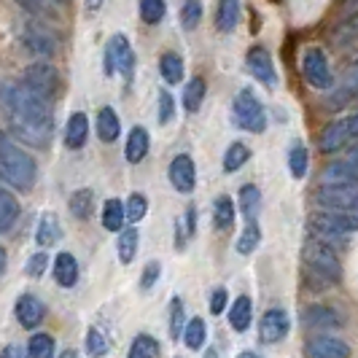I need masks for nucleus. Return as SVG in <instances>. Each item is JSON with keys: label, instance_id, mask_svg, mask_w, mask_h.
<instances>
[{"label": "nucleus", "instance_id": "nucleus-57", "mask_svg": "<svg viewBox=\"0 0 358 358\" xmlns=\"http://www.w3.org/2000/svg\"><path fill=\"white\" fill-rule=\"evenodd\" d=\"M84 3H87V8H90V11H97V8L103 6V0H84Z\"/></svg>", "mask_w": 358, "mask_h": 358}, {"label": "nucleus", "instance_id": "nucleus-5", "mask_svg": "<svg viewBox=\"0 0 358 358\" xmlns=\"http://www.w3.org/2000/svg\"><path fill=\"white\" fill-rule=\"evenodd\" d=\"M22 87H27L30 92H36L43 100H54L59 94V73L54 65H49L46 59H38L33 65H27L22 73Z\"/></svg>", "mask_w": 358, "mask_h": 358}, {"label": "nucleus", "instance_id": "nucleus-34", "mask_svg": "<svg viewBox=\"0 0 358 358\" xmlns=\"http://www.w3.org/2000/svg\"><path fill=\"white\" fill-rule=\"evenodd\" d=\"M213 224H215V229H221V232L232 229V224H234V202L227 197V194H224V197H218L213 202Z\"/></svg>", "mask_w": 358, "mask_h": 358}, {"label": "nucleus", "instance_id": "nucleus-32", "mask_svg": "<svg viewBox=\"0 0 358 358\" xmlns=\"http://www.w3.org/2000/svg\"><path fill=\"white\" fill-rule=\"evenodd\" d=\"M240 210L245 215V221H253L259 215V210H262V192H259V186L248 183V186L240 189Z\"/></svg>", "mask_w": 358, "mask_h": 358}, {"label": "nucleus", "instance_id": "nucleus-4", "mask_svg": "<svg viewBox=\"0 0 358 358\" xmlns=\"http://www.w3.org/2000/svg\"><path fill=\"white\" fill-rule=\"evenodd\" d=\"M310 229L323 240H342L345 234L358 232V215L350 210H318L310 215Z\"/></svg>", "mask_w": 358, "mask_h": 358}, {"label": "nucleus", "instance_id": "nucleus-48", "mask_svg": "<svg viewBox=\"0 0 358 358\" xmlns=\"http://www.w3.org/2000/svg\"><path fill=\"white\" fill-rule=\"evenodd\" d=\"M176 119V100L167 90L159 92V124H170Z\"/></svg>", "mask_w": 358, "mask_h": 358}, {"label": "nucleus", "instance_id": "nucleus-50", "mask_svg": "<svg viewBox=\"0 0 358 358\" xmlns=\"http://www.w3.org/2000/svg\"><path fill=\"white\" fill-rule=\"evenodd\" d=\"M46 267H49V256H46V251H38L36 256H30V262H27V275H30V278H41V275L46 272Z\"/></svg>", "mask_w": 358, "mask_h": 358}, {"label": "nucleus", "instance_id": "nucleus-42", "mask_svg": "<svg viewBox=\"0 0 358 358\" xmlns=\"http://www.w3.org/2000/svg\"><path fill=\"white\" fill-rule=\"evenodd\" d=\"M159 356V342L148 334H138L129 345V358H157Z\"/></svg>", "mask_w": 358, "mask_h": 358}, {"label": "nucleus", "instance_id": "nucleus-51", "mask_svg": "<svg viewBox=\"0 0 358 358\" xmlns=\"http://www.w3.org/2000/svg\"><path fill=\"white\" fill-rule=\"evenodd\" d=\"M227 302H229L227 288H215L213 296H210V313H213V315H221V313L227 310Z\"/></svg>", "mask_w": 358, "mask_h": 358}, {"label": "nucleus", "instance_id": "nucleus-54", "mask_svg": "<svg viewBox=\"0 0 358 358\" xmlns=\"http://www.w3.org/2000/svg\"><path fill=\"white\" fill-rule=\"evenodd\" d=\"M194 229H197V210L189 208L186 210V234H194Z\"/></svg>", "mask_w": 358, "mask_h": 358}, {"label": "nucleus", "instance_id": "nucleus-56", "mask_svg": "<svg viewBox=\"0 0 358 358\" xmlns=\"http://www.w3.org/2000/svg\"><path fill=\"white\" fill-rule=\"evenodd\" d=\"M345 159L350 162V164H353V167H358V143L353 145V148H350V154H348V157H345Z\"/></svg>", "mask_w": 358, "mask_h": 358}, {"label": "nucleus", "instance_id": "nucleus-39", "mask_svg": "<svg viewBox=\"0 0 358 358\" xmlns=\"http://www.w3.org/2000/svg\"><path fill=\"white\" fill-rule=\"evenodd\" d=\"M307 164H310V154H307V148L302 143H294L291 145V151H288V170H291V176L299 180L307 176Z\"/></svg>", "mask_w": 358, "mask_h": 358}, {"label": "nucleus", "instance_id": "nucleus-20", "mask_svg": "<svg viewBox=\"0 0 358 358\" xmlns=\"http://www.w3.org/2000/svg\"><path fill=\"white\" fill-rule=\"evenodd\" d=\"M151 148V138H148V129L145 127H132L129 135H127V145H124V157L129 164H141L145 159Z\"/></svg>", "mask_w": 358, "mask_h": 358}, {"label": "nucleus", "instance_id": "nucleus-40", "mask_svg": "<svg viewBox=\"0 0 358 358\" xmlns=\"http://www.w3.org/2000/svg\"><path fill=\"white\" fill-rule=\"evenodd\" d=\"M205 337H208V329H205L202 318H192V321L183 326V342H186V348L199 350L205 345Z\"/></svg>", "mask_w": 358, "mask_h": 358}, {"label": "nucleus", "instance_id": "nucleus-36", "mask_svg": "<svg viewBox=\"0 0 358 358\" xmlns=\"http://www.w3.org/2000/svg\"><path fill=\"white\" fill-rule=\"evenodd\" d=\"M248 159H251V148L245 143H232L224 154V173H237Z\"/></svg>", "mask_w": 358, "mask_h": 358}, {"label": "nucleus", "instance_id": "nucleus-6", "mask_svg": "<svg viewBox=\"0 0 358 358\" xmlns=\"http://www.w3.org/2000/svg\"><path fill=\"white\" fill-rule=\"evenodd\" d=\"M106 76H116L122 73L127 81H132V73H135V49L129 43V38L116 33L110 36L106 46Z\"/></svg>", "mask_w": 358, "mask_h": 358}, {"label": "nucleus", "instance_id": "nucleus-30", "mask_svg": "<svg viewBox=\"0 0 358 358\" xmlns=\"http://www.w3.org/2000/svg\"><path fill=\"white\" fill-rule=\"evenodd\" d=\"M19 218V202L8 189H0V232H8Z\"/></svg>", "mask_w": 358, "mask_h": 358}, {"label": "nucleus", "instance_id": "nucleus-41", "mask_svg": "<svg viewBox=\"0 0 358 358\" xmlns=\"http://www.w3.org/2000/svg\"><path fill=\"white\" fill-rule=\"evenodd\" d=\"M202 14H205L202 0H183V6H180V24H183V30H197L199 22H202Z\"/></svg>", "mask_w": 358, "mask_h": 358}, {"label": "nucleus", "instance_id": "nucleus-44", "mask_svg": "<svg viewBox=\"0 0 358 358\" xmlns=\"http://www.w3.org/2000/svg\"><path fill=\"white\" fill-rule=\"evenodd\" d=\"M145 213H148V199H145V194H141V192L129 194V199L124 202L127 221H129V224H138V221H143Z\"/></svg>", "mask_w": 358, "mask_h": 358}, {"label": "nucleus", "instance_id": "nucleus-25", "mask_svg": "<svg viewBox=\"0 0 358 358\" xmlns=\"http://www.w3.org/2000/svg\"><path fill=\"white\" fill-rule=\"evenodd\" d=\"M97 135L103 143H113L119 135H122V122H119V113L110 106L100 108L97 113Z\"/></svg>", "mask_w": 358, "mask_h": 358}, {"label": "nucleus", "instance_id": "nucleus-38", "mask_svg": "<svg viewBox=\"0 0 358 358\" xmlns=\"http://www.w3.org/2000/svg\"><path fill=\"white\" fill-rule=\"evenodd\" d=\"M138 243H141V234L135 227H129L124 232L119 234V259H122V264H129L132 259H135V253H138Z\"/></svg>", "mask_w": 358, "mask_h": 358}, {"label": "nucleus", "instance_id": "nucleus-47", "mask_svg": "<svg viewBox=\"0 0 358 358\" xmlns=\"http://www.w3.org/2000/svg\"><path fill=\"white\" fill-rule=\"evenodd\" d=\"M183 302H180L178 296L170 302V337L173 340H178L180 334H183Z\"/></svg>", "mask_w": 358, "mask_h": 358}, {"label": "nucleus", "instance_id": "nucleus-10", "mask_svg": "<svg viewBox=\"0 0 358 358\" xmlns=\"http://www.w3.org/2000/svg\"><path fill=\"white\" fill-rule=\"evenodd\" d=\"M315 202L321 208L331 210H350L358 213V183H345V186H321L315 192Z\"/></svg>", "mask_w": 358, "mask_h": 358}, {"label": "nucleus", "instance_id": "nucleus-33", "mask_svg": "<svg viewBox=\"0 0 358 358\" xmlns=\"http://www.w3.org/2000/svg\"><path fill=\"white\" fill-rule=\"evenodd\" d=\"M124 202L122 199H108L103 205V227L108 232H119L124 227Z\"/></svg>", "mask_w": 358, "mask_h": 358}, {"label": "nucleus", "instance_id": "nucleus-12", "mask_svg": "<svg viewBox=\"0 0 358 358\" xmlns=\"http://www.w3.org/2000/svg\"><path fill=\"white\" fill-rule=\"evenodd\" d=\"M22 38H24V43H27V49L36 52L38 57H43V59L57 52V36H54L41 19H30V22L24 24Z\"/></svg>", "mask_w": 358, "mask_h": 358}, {"label": "nucleus", "instance_id": "nucleus-16", "mask_svg": "<svg viewBox=\"0 0 358 358\" xmlns=\"http://www.w3.org/2000/svg\"><path fill=\"white\" fill-rule=\"evenodd\" d=\"M350 132H348V124H345V119H337V122H331V124L323 127L321 138H318V148H321L323 154H337L342 151L345 145H350Z\"/></svg>", "mask_w": 358, "mask_h": 358}, {"label": "nucleus", "instance_id": "nucleus-52", "mask_svg": "<svg viewBox=\"0 0 358 358\" xmlns=\"http://www.w3.org/2000/svg\"><path fill=\"white\" fill-rule=\"evenodd\" d=\"M0 358H27V350H22L19 345H6L0 350Z\"/></svg>", "mask_w": 358, "mask_h": 358}, {"label": "nucleus", "instance_id": "nucleus-60", "mask_svg": "<svg viewBox=\"0 0 358 358\" xmlns=\"http://www.w3.org/2000/svg\"><path fill=\"white\" fill-rule=\"evenodd\" d=\"M237 358H259L256 353H243V356H237Z\"/></svg>", "mask_w": 358, "mask_h": 358}, {"label": "nucleus", "instance_id": "nucleus-21", "mask_svg": "<svg viewBox=\"0 0 358 358\" xmlns=\"http://www.w3.org/2000/svg\"><path fill=\"white\" fill-rule=\"evenodd\" d=\"M62 240V227H59V218L57 213H43L38 218V229H36V243L46 251V248H52Z\"/></svg>", "mask_w": 358, "mask_h": 358}, {"label": "nucleus", "instance_id": "nucleus-9", "mask_svg": "<svg viewBox=\"0 0 358 358\" xmlns=\"http://www.w3.org/2000/svg\"><path fill=\"white\" fill-rule=\"evenodd\" d=\"M245 68H248V73H251L259 84H264L269 90L278 87V68H275V59H272L267 46L253 43L251 49H248V54H245Z\"/></svg>", "mask_w": 358, "mask_h": 358}, {"label": "nucleus", "instance_id": "nucleus-8", "mask_svg": "<svg viewBox=\"0 0 358 358\" xmlns=\"http://www.w3.org/2000/svg\"><path fill=\"white\" fill-rule=\"evenodd\" d=\"M305 262H307V267L313 269V272H318V275H321V278H326V280H340V278H342V267H340L337 253L331 251L329 245L318 243V240L307 243Z\"/></svg>", "mask_w": 358, "mask_h": 358}, {"label": "nucleus", "instance_id": "nucleus-28", "mask_svg": "<svg viewBox=\"0 0 358 358\" xmlns=\"http://www.w3.org/2000/svg\"><path fill=\"white\" fill-rule=\"evenodd\" d=\"M22 11H27L33 19L41 22H52L59 14V3L57 0H14Z\"/></svg>", "mask_w": 358, "mask_h": 358}, {"label": "nucleus", "instance_id": "nucleus-29", "mask_svg": "<svg viewBox=\"0 0 358 358\" xmlns=\"http://www.w3.org/2000/svg\"><path fill=\"white\" fill-rule=\"evenodd\" d=\"M331 41H334L340 49L358 43V11L348 14V17L342 19L340 24L334 27V33H331Z\"/></svg>", "mask_w": 358, "mask_h": 358}, {"label": "nucleus", "instance_id": "nucleus-62", "mask_svg": "<svg viewBox=\"0 0 358 358\" xmlns=\"http://www.w3.org/2000/svg\"><path fill=\"white\" fill-rule=\"evenodd\" d=\"M57 3H59V6H62V3H68V0H57Z\"/></svg>", "mask_w": 358, "mask_h": 358}, {"label": "nucleus", "instance_id": "nucleus-53", "mask_svg": "<svg viewBox=\"0 0 358 358\" xmlns=\"http://www.w3.org/2000/svg\"><path fill=\"white\" fill-rule=\"evenodd\" d=\"M345 124H348V132H350V141L356 143L358 141V110L356 113H350V116H345Z\"/></svg>", "mask_w": 358, "mask_h": 358}, {"label": "nucleus", "instance_id": "nucleus-49", "mask_svg": "<svg viewBox=\"0 0 358 358\" xmlns=\"http://www.w3.org/2000/svg\"><path fill=\"white\" fill-rule=\"evenodd\" d=\"M159 275H162V264L159 262H148L143 269V278H141V288L143 291H151L154 288V283L159 280Z\"/></svg>", "mask_w": 358, "mask_h": 358}, {"label": "nucleus", "instance_id": "nucleus-14", "mask_svg": "<svg viewBox=\"0 0 358 358\" xmlns=\"http://www.w3.org/2000/svg\"><path fill=\"white\" fill-rule=\"evenodd\" d=\"M307 358H350V345L337 337H315L305 345Z\"/></svg>", "mask_w": 358, "mask_h": 358}, {"label": "nucleus", "instance_id": "nucleus-59", "mask_svg": "<svg viewBox=\"0 0 358 358\" xmlns=\"http://www.w3.org/2000/svg\"><path fill=\"white\" fill-rule=\"evenodd\" d=\"M59 358H78L76 350H65V353H59Z\"/></svg>", "mask_w": 358, "mask_h": 358}, {"label": "nucleus", "instance_id": "nucleus-23", "mask_svg": "<svg viewBox=\"0 0 358 358\" xmlns=\"http://www.w3.org/2000/svg\"><path fill=\"white\" fill-rule=\"evenodd\" d=\"M302 323L310 326V329H337L342 326V318L337 315V310L323 305H310L302 313Z\"/></svg>", "mask_w": 358, "mask_h": 358}, {"label": "nucleus", "instance_id": "nucleus-22", "mask_svg": "<svg viewBox=\"0 0 358 358\" xmlns=\"http://www.w3.org/2000/svg\"><path fill=\"white\" fill-rule=\"evenodd\" d=\"M240 0H218L215 6V30L218 33H234L240 24Z\"/></svg>", "mask_w": 358, "mask_h": 358}, {"label": "nucleus", "instance_id": "nucleus-1", "mask_svg": "<svg viewBox=\"0 0 358 358\" xmlns=\"http://www.w3.org/2000/svg\"><path fill=\"white\" fill-rule=\"evenodd\" d=\"M0 106L6 108L11 124H14V132L22 135L24 141L36 145H43L52 135L54 127V116L52 108H49V100L38 97L36 92H30L22 84H3L0 87Z\"/></svg>", "mask_w": 358, "mask_h": 358}, {"label": "nucleus", "instance_id": "nucleus-43", "mask_svg": "<svg viewBox=\"0 0 358 358\" xmlns=\"http://www.w3.org/2000/svg\"><path fill=\"white\" fill-rule=\"evenodd\" d=\"M138 11L145 24H159L167 14V3L164 0H138Z\"/></svg>", "mask_w": 358, "mask_h": 358}, {"label": "nucleus", "instance_id": "nucleus-24", "mask_svg": "<svg viewBox=\"0 0 358 358\" xmlns=\"http://www.w3.org/2000/svg\"><path fill=\"white\" fill-rule=\"evenodd\" d=\"M54 280L62 288L76 286V280H78V262L73 259V253H57V259H54Z\"/></svg>", "mask_w": 358, "mask_h": 358}, {"label": "nucleus", "instance_id": "nucleus-61", "mask_svg": "<svg viewBox=\"0 0 358 358\" xmlns=\"http://www.w3.org/2000/svg\"><path fill=\"white\" fill-rule=\"evenodd\" d=\"M205 358H218V356H215V350H208V353H205Z\"/></svg>", "mask_w": 358, "mask_h": 358}, {"label": "nucleus", "instance_id": "nucleus-7", "mask_svg": "<svg viewBox=\"0 0 358 358\" xmlns=\"http://www.w3.org/2000/svg\"><path fill=\"white\" fill-rule=\"evenodd\" d=\"M302 76L310 87L326 92L329 87H334V76H331V65H329V57L318 46H310L302 54Z\"/></svg>", "mask_w": 358, "mask_h": 358}, {"label": "nucleus", "instance_id": "nucleus-17", "mask_svg": "<svg viewBox=\"0 0 358 358\" xmlns=\"http://www.w3.org/2000/svg\"><path fill=\"white\" fill-rule=\"evenodd\" d=\"M87 138H90V119H87V113L76 110V113H71V119L65 124V145L71 151H78V148L87 145Z\"/></svg>", "mask_w": 358, "mask_h": 358}, {"label": "nucleus", "instance_id": "nucleus-27", "mask_svg": "<svg viewBox=\"0 0 358 358\" xmlns=\"http://www.w3.org/2000/svg\"><path fill=\"white\" fill-rule=\"evenodd\" d=\"M205 94H208L205 78H202V76L189 78L186 87H183V108H186L189 113H197L199 108H202V103H205Z\"/></svg>", "mask_w": 358, "mask_h": 358}, {"label": "nucleus", "instance_id": "nucleus-2", "mask_svg": "<svg viewBox=\"0 0 358 358\" xmlns=\"http://www.w3.org/2000/svg\"><path fill=\"white\" fill-rule=\"evenodd\" d=\"M0 173L19 192H30L38 178L36 159L27 151H22L6 132H0Z\"/></svg>", "mask_w": 358, "mask_h": 358}, {"label": "nucleus", "instance_id": "nucleus-35", "mask_svg": "<svg viewBox=\"0 0 358 358\" xmlns=\"http://www.w3.org/2000/svg\"><path fill=\"white\" fill-rule=\"evenodd\" d=\"M94 210V194L92 189H78L71 194V213L78 218V221H87Z\"/></svg>", "mask_w": 358, "mask_h": 358}, {"label": "nucleus", "instance_id": "nucleus-45", "mask_svg": "<svg viewBox=\"0 0 358 358\" xmlns=\"http://www.w3.org/2000/svg\"><path fill=\"white\" fill-rule=\"evenodd\" d=\"M27 356L30 358H54V337L49 334H33L27 345Z\"/></svg>", "mask_w": 358, "mask_h": 358}, {"label": "nucleus", "instance_id": "nucleus-19", "mask_svg": "<svg viewBox=\"0 0 358 358\" xmlns=\"http://www.w3.org/2000/svg\"><path fill=\"white\" fill-rule=\"evenodd\" d=\"M43 315H46V307L33 294H24V296L17 299V321L24 329H36L38 323L43 321Z\"/></svg>", "mask_w": 358, "mask_h": 358}, {"label": "nucleus", "instance_id": "nucleus-55", "mask_svg": "<svg viewBox=\"0 0 358 358\" xmlns=\"http://www.w3.org/2000/svg\"><path fill=\"white\" fill-rule=\"evenodd\" d=\"M353 11H358V0H342V17H348Z\"/></svg>", "mask_w": 358, "mask_h": 358}, {"label": "nucleus", "instance_id": "nucleus-26", "mask_svg": "<svg viewBox=\"0 0 358 358\" xmlns=\"http://www.w3.org/2000/svg\"><path fill=\"white\" fill-rule=\"evenodd\" d=\"M159 73L164 78V84L176 87L183 81V73H186V65H183V57L178 52H164L159 57Z\"/></svg>", "mask_w": 358, "mask_h": 358}, {"label": "nucleus", "instance_id": "nucleus-58", "mask_svg": "<svg viewBox=\"0 0 358 358\" xmlns=\"http://www.w3.org/2000/svg\"><path fill=\"white\" fill-rule=\"evenodd\" d=\"M3 269H6V251L0 248V275H3Z\"/></svg>", "mask_w": 358, "mask_h": 358}, {"label": "nucleus", "instance_id": "nucleus-18", "mask_svg": "<svg viewBox=\"0 0 358 358\" xmlns=\"http://www.w3.org/2000/svg\"><path fill=\"white\" fill-rule=\"evenodd\" d=\"M323 186H345V183H358V167H353L348 159L326 164L321 173Z\"/></svg>", "mask_w": 358, "mask_h": 358}, {"label": "nucleus", "instance_id": "nucleus-11", "mask_svg": "<svg viewBox=\"0 0 358 358\" xmlns=\"http://www.w3.org/2000/svg\"><path fill=\"white\" fill-rule=\"evenodd\" d=\"M331 94L323 100V106L329 108V110H342L345 106H350L353 100L358 97V59L356 62H350V68L345 71L342 76V81L337 87H329Z\"/></svg>", "mask_w": 358, "mask_h": 358}, {"label": "nucleus", "instance_id": "nucleus-31", "mask_svg": "<svg viewBox=\"0 0 358 358\" xmlns=\"http://www.w3.org/2000/svg\"><path fill=\"white\" fill-rule=\"evenodd\" d=\"M251 307L253 305L248 296H237V299H234L232 310H229V323H232L234 331H245V329L251 326V315H253Z\"/></svg>", "mask_w": 358, "mask_h": 358}, {"label": "nucleus", "instance_id": "nucleus-46", "mask_svg": "<svg viewBox=\"0 0 358 358\" xmlns=\"http://www.w3.org/2000/svg\"><path fill=\"white\" fill-rule=\"evenodd\" d=\"M87 353L92 358H103L108 353V340L103 337L100 329H90L87 331Z\"/></svg>", "mask_w": 358, "mask_h": 358}, {"label": "nucleus", "instance_id": "nucleus-3", "mask_svg": "<svg viewBox=\"0 0 358 358\" xmlns=\"http://www.w3.org/2000/svg\"><path fill=\"white\" fill-rule=\"evenodd\" d=\"M232 119L234 124L245 132L262 135L267 129V110L262 106V100L256 97L253 90H240L232 100Z\"/></svg>", "mask_w": 358, "mask_h": 358}, {"label": "nucleus", "instance_id": "nucleus-13", "mask_svg": "<svg viewBox=\"0 0 358 358\" xmlns=\"http://www.w3.org/2000/svg\"><path fill=\"white\" fill-rule=\"evenodd\" d=\"M167 176H170L173 189L180 192V194H192L194 186H197V167H194V159L189 154H178L176 159L170 162Z\"/></svg>", "mask_w": 358, "mask_h": 358}, {"label": "nucleus", "instance_id": "nucleus-37", "mask_svg": "<svg viewBox=\"0 0 358 358\" xmlns=\"http://www.w3.org/2000/svg\"><path fill=\"white\" fill-rule=\"evenodd\" d=\"M262 243V229H259V221L253 218V221H245V229L240 234V240H237V253H243V256H248V253L256 251V245Z\"/></svg>", "mask_w": 358, "mask_h": 358}, {"label": "nucleus", "instance_id": "nucleus-15", "mask_svg": "<svg viewBox=\"0 0 358 358\" xmlns=\"http://www.w3.org/2000/svg\"><path fill=\"white\" fill-rule=\"evenodd\" d=\"M288 326H291V321H288V315L283 310H267L262 323H259V337L267 345L280 342L288 334Z\"/></svg>", "mask_w": 358, "mask_h": 358}]
</instances>
